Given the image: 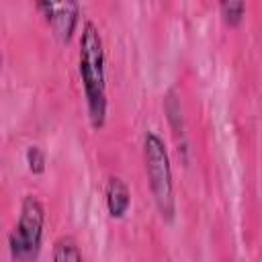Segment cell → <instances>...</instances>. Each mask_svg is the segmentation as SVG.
Instances as JSON below:
<instances>
[{
  "label": "cell",
  "instance_id": "obj_1",
  "mask_svg": "<svg viewBox=\"0 0 262 262\" xmlns=\"http://www.w3.org/2000/svg\"><path fill=\"white\" fill-rule=\"evenodd\" d=\"M78 76L86 98L90 127L102 129L108 115L106 57H104V41L100 29L92 18H86L82 23V31L78 39Z\"/></svg>",
  "mask_w": 262,
  "mask_h": 262
},
{
  "label": "cell",
  "instance_id": "obj_2",
  "mask_svg": "<svg viewBox=\"0 0 262 262\" xmlns=\"http://www.w3.org/2000/svg\"><path fill=\"white\" fill-rule=\"evenodd\" d=\"M143 168L149 184V192L154 196L156 209L164 221H172L176 215V196H174V176L172 162L164 137L156 129H147L141 139Z\"/></svg>",
  "mask_w": 262,
  "mask_h": 262
},
{
  "label": "cell",
  "instance_id": "obj_3",
  "mask_svg": "<svg viewBox=\"0 0 262 262\" xmlns=\"http://www.w3.org/2000/svg\"><path fill=\"white\" fill-rule=\"evenodd\" d=\"M45 219V205L35 194H25L20 201L18 219L8 233V252L14 262H35L39 258Z\"/></svg>",
  "mask_w": 262,
  "mask_h": 262
},
{
  "label": "cell",
  "instance_id": "obj_4",
  "mask_svg": "<svg viewBox=\"0 0 262 262\" xmlns=\"http://www.w3.org/2000/svg\"><path fill=\"white\" fill-rule=\"evenodd\" d=\"M37 10L43 12L47 25L53 29L55 37L63 43H68L80 23V4L74 0H66V2H49V0H41L35 4Z\"/></svg>",
  "mask_w": 262,
  "mask_h": 262
},
{
  "label": "cell",
  "instance_id": "obj_5",
  "mask_svg": "<svg viewBox=\"0 0 262 262\" xmlns=\"http://www.w3.org/2000/svg\"><path fill=\"white\" fill-rule=\"evenodd\" d=\"M104 205L113 219H123L127 215L131 207V190L121 176H108L104 186Z\"/></svg>",
  "mask_w": 262,
  "mask_h": 262
},
{
  "label": "cell",
  "instance_id": "obj_6",
  "mask_svg": "<svg viewBox=\"0 0 262 262\" xmlns=\"http://www.w3.org/2000/svg\"><path fill=\"white\" fill-rule=\"evenodd\" d=\"M51 262H84V254L74 235H59L53 244Z\"/></svg>",
  "mask_w": 262,
  "mask_h": 262
},
{
  "label": "cell",
  "instance_id": "obj_7",
  "mask_svg": "<svg viewBox=\"0 0 262 262\" xmlns=\"http://www.w3.org/2000/svg\"><path fill=\"white\" fill-rule=\"evenodd\" d=\"M164 111L168 115V121H170V127L174 129V135L178 137L180 135V143H182V149H186V135H184V119H182V106H180V100L176 96V90H168L166 92V98H164Z\"/></svg>",
  "mask_w": 262,
  "mask_h": 262
},
{
  "label": "cell",
  "instance_id": "obj_8",
  "mask_svg": "<svg viewBox=\"0 0 262 262\" xmlns=\"http://www.w3.org/2000/svg\"><path fill=\"white\" fill-rule=\"evenodd\" d=\"M219 12H221V18L227 27H237L244 20V14H246V2H242V0H223V2H219Z\"/></svg>",
  "mask_w": 262,
  "mask_h": 262
},
{
  "label": "cell",
  "instance_id": "obj_9",
  "mask_svg": "<svg viewBox=\"0 0 262 262\" xmlns=\"http://www.w3.org/2000/svg\"><path fill=\"white\" fill-rule=\"evenodd\" d=\"M25 160H27V168L33 174H43L45 166H47V154L39 147V145H29L25 151Z\"/></svg>",
  "mask_w": 262,
  "mask_h": 262
}]
</instances>
